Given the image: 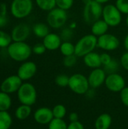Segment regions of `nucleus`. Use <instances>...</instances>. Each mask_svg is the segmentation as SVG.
I'll return each instance as SVG.
<instances>
[{
    "instance_id": "1",
    "label": "nucleus",
    "mask_w": 128,
    "mask_h": 129,
    "mask_svg": "<svg viewBox=\"0 0 128 129\" xmlns=\"http://www.w3.org/2000/svg\"><path fill=\"white\" fill-rule=\"evenodd\" d=\"M9 57L17 62L26 61L32 53L29 45L25 42H13L7 48Z\"/></svg>"
},
{
    "instance_id": "2",
    "label": "nucleus",
    "mask_w": 128,
    "mask_h": 129,
    "mask_svg": "<svg viewBox=\"0 0 128 129\" xmlns=\"http://www.w3.org/2000/svg\"><path fill=\"white\" fill-rule=\"evenodd\" d=\"M75 54L78 57H84L86 54L92 52L97 47V37L93 34L82 36L75 45Z\"/></svg>"
},
{
    "instance_id": "3",
    "label": "nucleus",
    "mask_w": 128,
    "mask_h": 129,
    "mask_svg": "<svg viewBox=\"0 0 128 129\" xmlns=\"http://www.w3.org/2000/svg\"><path fill=\"white\" fill-rule=\"evenodd\" d=\"M103 7L101 4L92 0L87 5H84L83 9V19L88 25H92L100 19L103 15Z\"/></svg>"
},
{
    "instance_id": "4",
    "label": "nucleus",
    "mask_w": 128,
    "mask_h": 129,
    "mask_svg": "<svg viewBox=\"0 0 128 129\" xmlns=\"http://www.w3.org/2000/svg\"><path fill=\"white\" fill-rule=\"evenodd\" d=\"M17 98L21 104L32 106L37 101V91L35 86L29 83H23L17 91Z\"/></svg>"
},
{
    "instance_id": "5",
    "label": "nucleus",
    "mask_w": 128,
    "mask_h": 129,
    "mask_svg": "<svg viewBox=\"0 0 128 129\" xmlns=\"http://www.w3.org/2000/svg\"><path fill=\"white\" fill-rule=\"evenodd\" d=\"M68 87L72 92L79 95L85 94L91 88L88 77L81 73H75L70 76Z\"/></svg>"
},
{
    "instance_id": "6",
    "label": "nucleus",
    "mask_w": 128,
    "mask_h": 129,
    "mask_svg": "<svg viewBox=\"0 0 128 129\" xmlns=\"http://www.w3.org/2000/svg\"><path fill=\"white\" fill-rule=\"evenodd\" d=\"M46 20L50 27L57 29H60L66 23L68 20L67 11L56 7L48 11Z\"/></svg>"
},
{
    "instance_id": "7",
    "label": "nucleus",
    "mask_w": 128,
    "mask_h": 129,
    "mask_svg": "<svg viewBox=\"0 0 128 129\" xmlns=\"http://www.w3.org/2000/svg\"><path fill=\"white\" fill-rule=\"evenodd\" d=\"M32 8V0H13L11 5V14L17 19H22L29 16Z\"/></svg>"
},
{
    "instance_id": "8",
    "label": "nucleus",
    "mask_w": 128,
    "mask_h": 129,
    "mask_svg": "<svg viewBox=\"0 0 128 129\" xmlns=\"http://www.w3.org/2000/svg\"><path fill=\"white\" fill-rule=\"evenodd\" d=\"M102 17L109 27L118 26L122 21V14L115 5L112 4H108L103 7Z\"/></svg>"
},
{
    "instance_id": "9",
    "label": "nucleus",
    "mask_w": 128,
    "mask_h": 129,
    "mask_svg": "<svg viewBox=\"0 0 128 129\" xmlns=\"http://www.w3.org/2000/svg\"><path fill=\"white\" fill-rule=\"evenodd\" d=\"M120 45L119 39L111 33H106L97 37V47L106 51H113Z\"/></svg>"
},
{
    "instance_id": "10",
    "label": "nucleus",
    "mask_w": 128,
    "mask_h": 129,
    "mask_svg": "<svg viewBox=\"0 0 128 129\" xmlns=\"http://www.w3.org/2000/svg\"><path fill=\"white\" fill-rule=\"evenodd\" d=\"M106 88L112 92H121L126 87V81L124 78L118 73L108 74L104 84Z\"/></svg>"
},
{
    "instance_id": "11",
    "label": "nucleus",
    "mask_w": 128,
    "mask_h": 129,
    "mask_svg": "<svg viewBox=\"0 0 128 129\" xmlns=\"http://www.w3.org/2000/svg\"><path fill=\"white\" fill-rule=\"evenodd\" d=\"M22 82V79L17 75L10 76L2 81L0 85V89L2 91L7 94L17 92L21 85L23 84Z\"/></svg>"
},
{
    "instance_id": "12",
    "label": "nucleus",
    "mask_w": 128,
    "mask_h": 129,
    "mask_svg": "<svg viewBox=\"0 0 128 129\" xmlns=\"http://www.w3.org/2000/svg\"><path fill=\"white\" fill-rule=\"evenodd\" d=\"M106 74L107 73L104 69H102L101 67L93 69L88 76L90 87L94 89L101 87L103 84H105V81L107 76Z\"/></svg>"
},
{
    "instance_id": "13",
    "label": "nucleus",
    "mask_w": 128,
    "mask_h": 129,
    "mask_svg": "<svg viewBox=\"0 0 128 129\" xmlns=\"http://www.w3.org/2000/svg\"><path fill=\"white\" fill-rule=\"evenodd\" d=\"M37 72V65L32 61H24L17 70V76L22 81L32 79Z\"/></svg>"
},
{
    "instance_id": "14",
    "label": "nucleus",
    "mask_w": 128,
    "mask_h": 129,
    "mask_svg": "<svg viewBox=\"0 0 128 129\" xmlns=\"http://www.w3.org/2000/svg\"><path fill=\"white\" fill-rule=\"evenodd\" d=\"M33 118L38 124L48 125L54 117L52 109L43 107L37 109L34 112Z\"/></svg>"
},
{
    "instance_id": "15",
    "label": "nucleus",
    "mask_w": 128,
    "mask_h": 129,
    "mask_svg": "<svg viewBox=\"0 0 128 129\" xmlns=\"http://www.w3.org/2000/svg\"><path fill=\"white\" fill-rule=\"evenodd\" d=\"M30 27L26 23H19L15 26L11 31V39L13 42H25L29 36Z\"/></svg>"
},
{
    "instance_id": "16",
    "label": "nucleus",
    "mask_w": 128,
    "mask_h": 129,
    "mask_svg": "<svg viewBox=\"0 0 128 129\" xmlns=\"http://www.w3.org/2000/svg\"><path fill=\"white\" fill-rule=\"evenodd\" d=\"M62 42L63 40L60 35L54 33H50L43 39L42 43L44 44L47 50L53 51L60 49Z\"/></svg>"
},
{
    "instance_id": "17",
    "label": "nucleus",
    "mask_w": 128,
    "mask_h": 129,
    "mask_svg": "<svg viewBox=\"0 0 128 129\" xmlns=\"http://www.w3.org/2000/svg\"><path fill=\"white\" fill-rule=\"evenodd\" d=\"M83 61L88 67L92 70L100 68L101 67V66H103L100 59V54L94 51H92L86 54L83 57Z\"/></svg>"
},
{
    "instance_id": "18",
    "label": "nucleus",
    "mask_w": 128,
    "mask_h": 129,
    "mask_svg": "<svg viewBox=\"0 0 128 129\" xmlns=\"http://www.w3.org/2000/svg\"><path fill=\"white\" fill-rule=\"evenodd\" d=\"M112 124V117L107 113L98 116L94 122L95 129H109Z\"/></svg>"
},
{
    "instance_id": "19",
    "label": "nucleus",
    "mask_w": 128,
    "mask_h": 129,
    "mask_svg": "<svg viewBox=\"0 0 128 129\" xmlns=\"http://www.w3.org/2000/svg\"><path fill=\"white\" fill-rule=\"evenodd\" d=\"M109 26L105 22L103 19H100L91 25V34L97 37L107 33Z\"/></svg>"
},
{
    "instance_id": "20",
    "label": "nucleus",
    "mask_w": 128,
    "mask_h": 129,
    "mask_svg": "<svg viewBox=\"0 0 128 129\" xmlns=\"http://www.w3.org/2000/svg\"><path fill=\"white\" fill-rule=\"evenodd\" d=\"M32 32L37 38L44 39L48 33H50L49 26L44 23H36L32 26Z\"/></svg>"
},
{
    "instance_id": "21",
    "label": "nucleus",
    "mask_w": 128,
    "mask_h": 129,
    "mask_svg": "<svg viewBox=\"0 0 128 129\" xmlns=\"http://www.w3.org/2000/svg\"><path fill=\"white\" fill-rule=\"evenodd\" d=\"M32 113L31 106L21 104L15 110V117L19 120H25L29 117Z\"/></svg>"
},
{
    "instance_id": "22",
    "label": "nucleus",
    "mask_w": 128,
    "mask_h": 129,
    "mask_svg": "<svg viewBox=\"0 0 128 129\" xmlns=\"http://www.w3.org/2000/svg\"><path fill=\"white\" fill-rule=\"evenodd\" d=\"M12 125V118L8 111H0V129H9Z\"/></svg>"
},
{
    "instance_id": "23",
    "label": "nucleus",
    "mask_w": 128,
    "mask_h": 129,
    "mask_svg": "<svg viewBox=\"0 0 128 129\" xmlns=\"http://www.w3.org/2000/svg\"><path fill=\"white\" fill-rule=\"evenodd\" d=\"M11 106V98L9 94L0 91V111H8Z\"/></svg>"
},
{
    "instance_id": "24",
    "label": "nucleus",
    "mask_w": 128,
    "mask_h": 129,
    "mask_svg": "<svg viewBox=\"0 0 128 129\" xmlns=\"http://www.w3.org/2000/svg\"><path fill=\"white\" fill-rule=\"evenodd\" d=\"M60 51L64 57L69 56L75 54V47L71 42H63L60 47Z\"/></svg>"
},
{
    "instance_id": "25",
    "label": "nucleus",
    "mask_w": 128,
    "mask_h": 129,
    "mask_svg": "<svg viewBox=\"0 0 128 129\" xmlns=\"http://www.w3.org/2000/svg\"><path fill=\"white\" fill-rule=\"evenodd\" d=\"M37 6L42 11H49L57 7L56 0H35Z\"/></svg>"
},
{
    "instance_id": "26",
    "label": "nucleus",
    "mask_w": 128,
    "mask_h": 129,
    "mask_svg": "<svg viewBox=\"0 0 128 129\" xmlns=\"http://www.w3.org/2000/svg\"><path fill=\"white\" fill-rule=\"evenodd\" d=\"M48 129H67L68 124L63 119L54 118L48 125Z\"/></svg>"
},
{
    "instance_id": "27",
    "label": "nucleus",
    "mask_w": 128,
    "mask_h": 129,
    "mask_svg": "<svg viewBox=\"0 0 128 129\" xmlns=\"http://www.w3.org/2000/svg\"><path fill=\"white\" fill-rule=\"evenodd\" d=\"M52 111H53L54 117L57 119H64V117L66 116L67 113V110L66 107L63 104L55 105L53 107Z\"/></svg>"
},
{
    "instance_id": "28",
    "label": "nucleus",
    "mask_w": 128,
    "mask_h": 129,
    "mask_svg": "<svg viewBox=\"0 0 128 129\" xmlns=\"http://www.w3.org/2000/svg\"><path fill=\"white\" fill-rule=\"evenodd\" d=\"M69 76L66 74H59L55 78V84L60 87V88H66L69 85Z\"/></svg>"
},
{
    "instance_id": "29",
    "label": "nucleus",
    "mask_w": 128,
    "mask_h": 129,
    "mask_svg": "<svg viewBox=\"0 0 128 129\" xmlns=\"http://www.w3.org/2000/svg\"><path fill=\"white\" fill-rule=\"evenodd\" d=\"M119 68V63L117 61V60L112 58V60L106 66H103V69L106 71L107 74H111V73H117Z\"/></svg>"
},
{
    "instance_id": "30",
    "label": "nucleus",
    "mask_w": 128,
    "mask_h": 129,
    "mask_svg": "<svg viewBox=\"0 0 128 129\" xmlns=\"http://www.w3.org/2000/svg\"><path fill=\"white\" fill-rule=\"evenodd\" d=\"M11 36L7 33L0 30V48H8L11 43Z\"/></svg>"
},
{
    "instance_id": "31",
    "label": "nucleus",
    "mask_w": 128,
    "mask_h": 129,
    "mask_svg": "<svg viewBox=\"0 0 128 129\" xmlns=\"http://www.w3.org/2000/svg\"><path fill=\"white\" fill-rule=\"evenodd\" d=\"M60 36L63 42H70V40L73 38L74 36L73 29L69 27H66L60 32Z\"/></svg>"
},
{
    "instance_id": "32",
    "label": "nucleus",
    "mask_w": 128,
    "mask_h": 129,
    "mask_svg": "<svg viewBox=\"0 0 128 129\" xmlns=\"http://www.w3.org/2000/svg\"><path fill=\"white\" fill-rule=\"evenodd\" d=\"M74 4V0H56V5L57 8L63 10H69Z\"/></svg>"
},
{
    "instance_id": "33",
    "label": "nucleus",
    "mask_w": 128,
    "mask_h": 129,
    "mask_svg": "<svg viewBox=\"0 0 128 129\" xmlns=\"http://www.w3.org/2000/svg\"><path fill=\"white\" fill-rule=\"evenodd\" d=\"M77 58L78 57L75 54L66 56L63 58V65L66 68H71L73 67L76 63H77Z\"/></svg>"
},
{
    "instance_id": "34",
    "label": "nucleus",
    "mask_w": 128,
    "mask_h": 129,
    "mask_svg": "<svg viewBox=\"0 0 128 129\" xmlns=\"http://www.w3.org/2000/svg\"><path fill=\"white\" fill-rule=\"evenodd\" d=\"M115 6L123 14H128V0H116Z\"/></svg>"
},
{
    "instance_id": "35",
    "label": "nucleus",
    "mask_w": 128,
    "mask_h": 129,
    "mask_svg": "<svg viewBox=\"0 0 128 129\" xmlns=\"http://www.w3.org/2000/svg\"><path fill=\"white\" fill-rule=\"evenodd\" d=\"M32 53H34L36 55H41L47 50L43 43H37V44H35L32 48Z\"/></svg>"
},
{
    "instance_id": "36",
    "label": "nucleus",
    "mask_w": 128,
    "mask_h": 129,
    "mask_svg": "<svg viewBox=\"0 0 128 129\" xmlns=\"http://www.w3.org/2000/svg\"><path fill=\"white\" fill-rule=\"evenodd\" d=\"M120 98L123 105L128 107V86H126L121 90L120 92Z\"/></svg>"
},
{
    "instance_id": "37",
    "label": "nucleus",
    "mask_w": 128,
    "mask_h": 129,
    "mask_svg": "<svg viewBox=\"0 0 128 129\" xmlns=\"http://www.w3.org/2000/svg\"><path fill=\"white\" fill-rule=\"evenodd\" d=\"M120 63L125 70L128 71V51L124 52L121 55L120 58Z\"/></svg>"
},
{
    "instance_id": "38",
    "label": "nucleus",
    "mask_w": 128,
    "mask_h": 129,
    "mask_svg": "<svg viewBox=\"0 0 128 129\" xmlns=\"http://www.w3.org/2000/svg\"><path fill=\"white\" fill-rule=\"evenodd\" d=\"M100 59H101L102 65L106 66L112 60V57H111V55L109 54H108L106 52H103L100 54Z\"/></svg>"
},
{
    "instance_id": "39",
    "label": "nucleus",
    "mask_w": 128,
    "mask_h": 129,
    "mask_svg": "<svg viewBox=\"0 0 128 129\" xmlns=\"http://www.w3.org/2000/svg\"><path fill=\"white\" fill-rule=\"evenodd\" d=\"M67 129H85L84 125L80 122H70L69 124H68V127Z\"/></svg>"
},
{
    "instance_id": "40",
    "label": "nucleus",
    "mask_w": 128,
    "mask_h": 129,
    "mask_svg": "<svg viewBox=\"0 0 128 129\" xmlns=\"http://www.w3.org/2000/svg\"><path fill=\"white\" fill-rule=\"evenodd\" d=\"M79 116L78 114L77 113L72 112L69 115V120L70 122H78L79 121Z\"/></svg>"
},
{
    "instance_id": "41",
    "label": "nucleus",
    "mask_w": 128,
    "mask_h": 129,
    "mask_svg": "<svg viewBox=\"0 0 128 129\" xmlns=\"http://www.w3.org/2000/svg\"><path fill=\"white\" fill-rule=\"evenodd\" d=\"M7 23H8V19L6 15H3L0 14V28L5 26Z\"/></svg>"
},
{
    "instance_id": "42",
    "label": "nucleus",
    "mask_w": 128,
    "mask_h": 129,
    "mask_svg": "<svg viewBox=\"0 0 128 129\" xmlns=\"http://www.w3.org/2000/svg\"><path fill=\"white\" fill-rule=\"evenodd\" d=\"M94 88H90V89L88 91V92L85 94V95L89 98H93L94 96L95 95V92H94Z\"/></svg>"
},
{
    "instance_id": "43",
    "label": "nucleus",
    "mask_w": 128,
    "mask_h": 129,
    "mask_svg": "<svg viewBox=\"0 0 128 129\" xmlns=\"http://www.w3.org/2000/svg\"><path fill=\"white\" fill-rule=\"evenodd\" d=\"M0 14L3 15H6L7 14V6L5 4H1L0 5Z\"/></svg>"
},
{
    "instance_id": "44",
    "label": "nucleus",
    "mask_w": 128,
    "mask_h": 129,
    "mask_svg": "<svg viewBox=\"0 0 128 129\" xmlns=\"http://www.w3.org/2000/svg\"><path fill=\"white\" fill-rule=\"evenodd\" d=\"M124 47L126 50V51H128V34L125 36L124 39Z\"/></svg>"
},
{
    "instance_id": "45",
    "label": "nucleus",
    "mask_w": 128,
    "mask_h": 129,
    "mask_svg": "<svg viewBox=\"0 0 128 129\" xmlns=\"http://www.w3.org/2000/svg\"><path fill=\"white\" fill-rule=\"evenodd\" d=\"M94 1H96L97 2H98V3L101 4V5H103V4H106V3L109 2L110 0H94Z\"/></svg>"
},
{
    "instance_id": "46",
    "label": "nucleus",
    "mask_w": 128,
    "mask_h": 129,
    "mask_svg": "<svg viewBox=\"0 0 128 129\" xmlns=\"http://www.w3.org/2000/svg\"><path fill=\"white\" fill-rule=\"evenodd\" d=\"M81 1H82V2H83L84 5H87L88 3H89V2H91L92 0H81Z\"/></svg>"
},
{
    "instance_id": "47",
    "label": "nucleus",
    "mask_w": 128,
    "mask_h": 129,
    "mask_svg": "<svg viewBox=\"0 0 128 129\" xmlns=\"http://www.w3.org/2000/svg\"><path fill=\"white\" fill-rule=\"evenodd\" d=\"M126 25H127V28H128V14L127 15V17H126Z\"/></svg>"
}]
</instances>
